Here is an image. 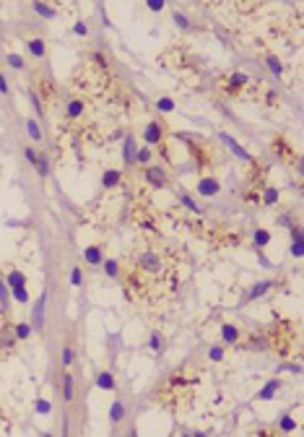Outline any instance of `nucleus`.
Here are the masks:
<instances>
[{"label": "nucleus", "mask_w": 304, "mask_h": 437, "mask_svg": "<svg viewBox=\"0 0 304 437\" xmlns=\"http://www.w3.org/2000/svg\"><path fill=\"white\" fill-rule=\"evenodd\" d=\"M135 266H138L141 273H149V276H159L164 271V260H161V252H153V250H143L138 258H135Z\"/></svg>", "instance_id": "nucleus-1"}, {"label": "nucleus", "mask_w": 304, "mask_h": 437, "mask_svg": "<svg viewBox=\"0 0 304 437\" xmlns=\"http://www.w3.org/2000/svg\"><path fill=\"white\" fill-rule=\"evenodd\" d=\"M141 138H143V143L149 146V148H151V146H161L164 138H166V122H164V120H151V122L143 128Z\"/></svg>", "instance_id": "nucleus-2"}, {"label": "nucleus", "mask_w": 304, "mask_h": 437, "mask_svg": "<svg viewBox=\"0 0 304 437\" xmlns=\"http://www.w3.org/2000/svg\"><path fill=\"white\" fill-rule=\"evenodd\" d=\"M143 177L146 182L153 188V190H161L169 185V175H166V169L161 164H149V167H143Z\"/></svg>", "instance_id": "nucleus-3"}, {"label": "nucleus", "mask_w": 304, "mask_h": 437, "mask_svg": "<svg viewBox=\"0 0 304 437\" xmlns=\"http://www.w3.org/2000/svg\"><path fill=\"white\" fill-rule=\"evenodd\" d=\"M219 138H221V143H224V146H229V151H231L236 159H242V162H250V164L255 162L252 154L247 151V148H244L239 141H236V138H234L231 133H224V130H221V133H219Z\"/></svg>", "instance_id": "nucleus-4"}, {"label": "nucleus", "mask_w": 304, "mask_h": 437, "mask_svg": "<svg viewBox=\"0 0 304 437\" xmlns=\"http://www.w3.org/2000/svg\"><path fill=\"white\" fill-rule=\"evenodd\" d=\"M270 289H273V279H265V281H257V284H252L250 289L244 292V297H242V305H250V302H255V300H260L263 294H268Z\"/></svg>", "instance_id": "nucleus-5"}, {"label": "nucleus", "mask_w": 304, "mask_h": 437, "mask_svg": "<svg viewBox=\"0 0 304 437\" xmlns=\"http://www.w3.org/2000/svg\"><path fill=\"white\" fill-rule=\"evenodd\" d=\"M247 84H250V76L242 73V71H234V73H229L227 84H224V91H227V94H239V91H244Z\"/></svg>", "instance_id": "nucleus-6"}, {"label": "nucleus", "mask_w": 304, "mask_h": 437, "mask_svg": "<svg viewBox=\"0 0 304 437\" xmlns=\"http://www.w3.org/2000/svg\"><path fill=\"white\" fill-rule=\"evenodd\" d=\"M195 190H198V195H203V198H213V195H219L221 182H219V177H200Z\"/></svg>", "instance_id": "nucleus-7"}, {"label": "nucleus", "mask_w": 304, "mask_h": 437, "mask_svg": "<svg viewBox=\"0 0 304 437\" xmlns=\"http://www.w3.org/2000/svg\"><path fill=\"white\" fill-rule=\"evenodd\" d=\"M135 151H138V141H135L133 133H128L125 135V143H122V159H125V167L135 164Z\"/></svg>", "instance_id": "nucleus-8"}, {"label": "nucleus", "mask_w": 304, "mask_h": 437, "mask_svg": "<svg viewBox=\"0 0 304 437\" xmlns=\"http://www.w3.org/2000/svg\"><path fill=\"white\" fill-rule=\"evenodd\" d=\"M16 343H18V341H16L13 326H10V323H3V326H0V349H3V351H10Z\"/></svg>", "instance_id": "nucleus-9"}, {"label": "nucleus", "mask_w": 304, "mask_h": 437, "mask_svg": "<svg viewBox=\"0 0 304 437\" xmlns=\"http://www.w3.org/2000/svg\"><path fill=\"white\" fill-rule=\"evenodd\" d=\"M122 182V169H104L101 172V188L104 190H115Z\"/></svg>", "instance_id": "nucleus-10"}, {"label": "nucleus", "mask_w": 304, "mask_h": 437, "mask_svg": "<svg viewBox=\"0 0 304 437\" xmlns=\"http://www.w3.org/2000/svg\"><path fill=\"white\" fill-rule=\"evenodd\" d=\"M26 50H29L31 57L42 60V57L47 55V42H44L42 37H31V39H26Z\"/></svg>", "instance_id": "nucleus-11"}, {"label": "nucleus", "mask_w": 304, "mask_h": 437, "mask_svg": "<svg viewBox=\"0 0 304 437\" xmlns=\"http://www.w3.org/2000/svg\"><path fill=\"white\" fill-rule=\"evenodd\" d=\"M83 260L88 263V266L99 268V263L104 260V250H101V245H88V247L83 250Z\"/></svg>", "instance_id": "nucleus-12"}, {"label": "nucleus", "mask_w": 304, "mask_h": 437, "mask_svg": "<svg viewBox=\"0 0 304 437\" xmlns=\"http://www.w3.org/2000/svg\"><path fill=\"white\" fill-rule=\"evenodd\" d=\"M221 338H224V346H231V343H239L242 333H239V328H236V326L224 323L221 326Z\"/></svg>", "instance_id": "nucleus-13"}, {"label": "nucleus", "mask_w": 304, "mask_h": 437, "mask_svg": "<svg viewBox=\"0 0 304 437\" xmlns=\"http://www.w3.org/2000/svg\"><path fill=\"white\" fill-rule=\"evenodd\" d=\"M44 307H47V294H39L37 305H34V310H31V320H34V326H37V328L44 326Z\"/></svg>", "instance_id": "nucleus-14"}, {"label": "nucleus", "mask_w": 304, "mask_h": 437, "mask_svg": "<svg viewBox=\"0 0 304 437\" xmlns=\"http://www.w3.org/2000/svg\"><path fill=\"white\" fill-rule=\"evenodd\" d=\"M291 255H294V258H302V255H304L302 226H299V224H294V226H291Z\"/></svg>", "instance_id": "nucleus-15"}, {"label": "nucleus", "mask_w": 304, "mask_h": 437, "mask_svg": "<svg viewBox=\"0 0 304 437\" xmlns=\"http://www.w3.org/2000/svg\"><path fill=\"white\" fill-rule=\"evenodd\" d=\"M270 239H273V234H270L265 226H257V229H252V245H255V250H263V247H268V245H270Z\"/></svg>", "instance_id": "nucleus-16"}, {"label": "nucleus", "mask_w": 304, "mask_h": 437, "mask_svg": "<svg viewBox=\"0 0 304 437\" xmlns=\"http://www.w3.org/2000/svg\"><path fill=\"white\" fill-rule=\"evenodd\" d=\"M125 417H128V406L122 404L120 398L112 401V406H109V422L112 424H120V422H125Z\"/></svg>", "instance_id": "nucleus-17"}, {"label": "nucleus", "mask_w": 304, "mask_h": 437, "mask_svg": "<svg viewBox=\"0 0 304 437\" xmlns=\"http://www.w3.org/2000/svg\"><path fill=\"white\" fill-rule=\"evenodd\" d=\"M94 383H96V388H99V390H115V388H117V383H115V375H112L109 370H101V372H96Z\"/></svg>", "instance_id": "nucleus-18"}, {"label": "nucleus", "mask_w": 304, "mask_h": 437, "mask_svg": "<svg viewBox=\"0 0 304 437\" xmlns=\"http://www.w3.org/2000/svg\"><path fill=\"white\" fill-rule=\"evenodd\" d=\"M5 286L8 289H18V286H26V273L18 268H10L5 273Z\"/></svg>", "instance_id": "nucleus-19"}, {"label": "nucleus", "mask_w": 304, "mask_h": 437, "mask_svg": "<svg viewBox=\"0 0 304 437\" xmlns=\"http://www.w3.org/2000/svg\"><path fill=\"white\" fill-rule=\"evenodd\" d=\"M101 268H104L107 279H120V276H122V266H120L117 258H104V260H101Z\"/></svg>", "instance_id": "nucleus-20"}, {"label": "nucleus", "mask_w": 304, "mask_h": 437, "mask_svg": "<svg viewBox=\"0 0 304 437\" xmlns=\"http://www.w3.org/2000/svg\"><path fill=\"white\" fill-rule=\"evenodd\" d=\"M278 390H281V380H268L255 398H257V401H273V396L278 393Z\"/></svg>", "instance_id": "nucleus-21"}, {"label": "nucleus", "mask_w": 304, "mask_h": 437, "mask_svg": "<svg viewBox=\"0 0 304 437\" xmlns=\"http://www.w3.org/2000/svg\"><path fill=\"white\" fill-rule=\"evenodd\" d=\"M83 109H86V105H83V99H71L65 105V117L68 120H78L83 114Z\"/></svg>", "instance_id": "nucleus-22"}, {"label": "nucleus", "mask_w": 304, "mask_h": 437, "mask_svg": "<svg viewBox=\"0 0 304 437\" xmlns=\"http://www.w3.org/2000/svg\"><path fill=\"white\" fill-rule=\"evenodd\" d=\"M31 10H34L37 16L47 18V21L58 18V8H52V5H47V3H42V0H37V3H31Z\"/></svg>", "instance_id": "nucleus-23"}, {"label": "nucleus", "mask_w": 304, "mask_h": 437, "mask_svg": "<svg viewBox=\"0 0 304 437\" xmlns=\"http://www.w3.org/2000/svg\"><path fill=\"white\" fill-rule=\"evenodd\" d=\"M177 201L182 203V206H185V209H187L190 214H203V209H200V206L195 203V198H193V195H190V193H185L182 188L177 190Z\"/></svg>", "instance_id": "nucleus-24"}, {"label": "nucleus", "mask_w": 304, "mask_h": 437, "mask_svg": "<svg viewBox=\"0 0 304 437\" xmlns=\"http://www.w3.org/2000/svg\"><path fill=\"white\" fill-rule=\"evenodd\" d=\"M63 398L68 401V404L76 398V375H71V372L63 375Z\"/></svg>", "instance_id": "nucleus-25"}, {"label": "nucleus", "mask_w": 304, "mask_h": 437, "mask_svg": "<svg viewBox=\"0 0 304 437\" xmlns=\"http://www.w3.org/2000/svg\"><path fill=\"white\" fill-rule=\"evenodd\" d=\"M281 201V193H278V188H273V185H265L263 188V193H260V203L263 206H276Z\"/></svg>", "instance_id": "nucleus-26"}, {"label": "nucleus", "mask_w": 304, "mask_h": 437, "mask_svg": "<svg viewBox=\"0 0 304 437\" xmlns=\"http://www.w3.org/2000/svg\"><path fill=\"white\" fill-rule=\"evenodd\" d=\"M151 162H153V148L138 146V151H135V164H138V167H149Z\"/></svg>", "instance_id": "nucleus-27"}, {"label": "nucleus", "mask_w": 304, "mask_h": 437, "mask_svg": "<svg viewBox=\"0 0 304 437\" xmlns=\"http://www.w3.org/2000/svg\"><path fill=\"white\" fill-rule=\"evenodd\" d=\"M265 65H268V71L273 73L276 78L284 76V63H281V57H276L273 52H268V55H265Z\"/></svg>", "instance_id": "nucleus-28"}, {"label": "nucleus", "mask_w": 304, "mask_h": 437, "mask_svg": "<svg viewBox=\"0 0 304 437\" xmlns=\"http://www.w3.org/2000/svg\"><path fill=\"white\" fill-rule=\"evenodd\" d=\"M34 169L39 172V177H42V180H47V177H50V169H52V164H50L47 154H42V151H39V156H37V164H34Z\"/></svg>", "instance_id": "nucleus-29"}, {"label": "nucleus", "mask_w": 304, "mask_h": 437, "mask_svg": "<svg viewBox=\"0 0 304 437\" xmlns=\"http://www.w3.org/2000/svg\"><path fill=\"white\" fill-rule=\"evenodd\" d=\"M153 107L159 109V112H164V114H169V112L177 109V102H174L172 97H159V99L153 102Z\"/></svg>", "instance_id": "nucleus-30"}, {"label": "nucleus", "mask_w": 304, "mask_h": 437, "mask_svg": "<svg viewBox=\"0 0 304 437\" xmlns=\"http://www.w3.org/2000/svg\"><path fill=\"white\" fill-rule=\"evenodd\" d=\"M26 133H29L31 141H37V143L42 141V135H44V133H42V125H39L37 120H34V117H29V120H26Z\"/></svg>", "instance_id": "nucleus-31"}, {"label": "nucleus", "mask_w": 304, "mask_h": 437, "mask_svg": "<svg viewBox=\"0 0 304 437\" xmlns=\"http://www.w3.org/2000/svg\"><path fill=\"white\" fill-rule=\"evenodd\" d=\"M31 323H16L13 326V333H16V341H29L31 338Z\"/></svg>", "instance_id": "nucleus-32"}, {"label": "nucleus", "mask_w": 304, "mask_h": 437, "mask_svg": "<svg viewBox=\"0 0 304 437\" xmlns=\"http://www.w3.org/2000/svg\"><path fill=\"white\" fill-rule=\"evenodd\" d=\"M5 63H8L10 68H13V71H24V68H26L24 57H21L18 52H8V55H5Z\"/></svg>", "instance_id": "nucleus-33"}, {"label": "nucleus", "mask_w": 304, "mask_h": 437, "mask_svg": "<svg viewBox=\"0 0 304 437\" xmlns=\"http://www.w3.org/2000/svg\"><path fill=\"white\" fill-rule=\"evenodd\" d=\"M273 148H276V154L281 156V159H291V151H289V141H284V138H276L273 141Z\"/></svg>", "instance_id": "nucleus-34"}, {"label": "nucleus", "mask_w": 304, "mask_h": 437, "mask_svg": "<svg viewBox=\"0 0 304 437\" xmlns=\"http://www.w3.org/2000/svg\"><path fill=\"white\" fill-rule=\"evenodd\" d=\"M224 356H227V349H224V343H216V346L208 349V359L211 362H224Z\"/></svg>", "instance_id": "nucleus-35"}, {"label": "nucleus", "mask_w": 304, "mask_h": 437, "mask_svg": "<svg viewBox=\"0 0 304 437\" xmlns=\"http://www.w3.org/2000/svg\"><path fill=\"white\" fill-rule=\"evenodd\" d=\"M149 349L156 351V354L164 349V338H161V333H159V330H153V333H151V338H149Z\"/></svg>", "instance_id": "nucleus-36"}, {"label": "nucleus", "mask_w": 304, "mask_h": 437, "mask_svg": "<svg viewBox=\"0 0 304 437\" xmlns=\"http://www.w3.org/2000/svg\"><path fill=\"white\" fill-rule=\"evenodd\" d=\"M278 427L284 430V432H294V430H297V422L291 419V414H281V419H278Z\"/></svg>", "instance_id": "nucleus-37"}, {"label": "nucleus", "mask_w": 304, "mask_h": 437, "mask_svg": "<svg viewBox=\"0 0 304 437\" xmlns=\"http://www.w3.org/2000/svg\"><path fill=\"white\" fill-rule=\"evenodd\" d=\"M10 297L18 302V305H26L29 302V289L26 286H18V289H10Z\"/></svg>", "instance_id": "nucleus-38"}, {"label": "nucleus", "mask_w": 304, "mask_h": 437, "mask_svg": "<svg viewBox=\"0 0 304 437\" xmlns=\"http://www.w3.org/2000/svg\"><path fill=\"white\" fill-rule=\"evenodd\" d=\"M172 18H174V24H177L179 29H190V16H187V13H182V10H174Z\"/></svg>", "instance_id": "nucleus-39"}, {"label": "nucleus", "mask_w": 304, "mask_h": 437, "mask_svg": "<svg viewBox=\"0 0 304 437\" xmlns=\"http://www.w3.org/2000/svg\"><path fill=\"white\" fill-rule=\"evenodd\" d=\"M83 279H86V276H83V268H78V266L71 268V284H73V286H83Z\"/></svg>", "instance_id": "nucleus-40"}, {"label": "nucleus", "mask_w": 304, "mask_h": 437, "mask_svg": "<svg viewBox=\"0 0 304 437\" xmlns=\"http://www.w3.org/2000/svg\"><path fill=\"white\" fill-rule=\"evenodd\" d=\"M73 362H76V349H73V346H65V349H63V364L71 367Z\"/></svg>", "instance_id": "nucleus-41"}, {"label": "nucleus", "mask_w": 304, "mask_h": 437, "mask_svg": "<svg viewBox=\"0 0 304 437\" xmlns=\"http://www.w3.org/2000/svg\"><path fill=\"white\" fill-rule=\"evenodd\" d=\"M8 297H10V289L5 286V281L0 279V305H3V313H5V307H8Z\"/></svg>", "instance_id": "nucleus-42"}, {"label": "nucleus", "mask_w": 304, "mask_h": 437, "mask_svg": "<svg viewBox=\"0 0 304 437\" xmlns=\"http://www.w3.org/2000/svg\"><path fill=\"white\" fill-rule=\"evenodd\" d=\"M24 156H26V162L34 167V164H37V156H39V151H37L34 146H24Z\"/></svg>", "instance_id": "nucleus-43"}, {"label": "nucleus", "mask_w": 304, "mask_h": 437, "mask_svg": "<svg viewBox=\"0 0 304 437\" xmlns=\"http://www.w3.org/2000/svg\"><path fill=\"white\" fill-rule=\"evenodd\" d=\"M107 343H109V351L122 349V338L117 336V333H109V336H107Z\"/></svg>", "instance_id": "nucleus-44"}, {"label": "nucleus", "mask_w": 304, "mask_h": 437, "mask_svg": "<svg viewBox=\"0 0 304 437\" xmlns=\"http://www.w3.org/2000/svg\"><path fill=\"white\" fill-rule=\"evenodd\" d=\"M164 5H166L164 0H146V8H149L151 13H161V10H164Z\"/></svg>", "instance_id": "nucleus-45"}, {"label": "nucleus", "mask_w": 304, "mask_h": 437, "mask_svg": "<svg viewBox=\"0 0 304 437\" xmlns=\"http://www.w3.org/2000/svg\"><path fill=\"white\" fill-rule=\"evenodd\" d=\"M37 411H39V414H50V411H52L50 401H44V398H37Z\"/></svg>", "instance_id": "nucleus-46"}, {"label": "nucleus", "mask_w": 304, "mask_h": 437, "mask_svg": "<svg viewBox=\"0 0 304 437\" xmlns=\"http://www.w3.org/2000/svg\"><path fill=\"white\" fill-rule=\"evenodd\" d=\"M73 34H78V37H86V34H88V26L83 24V21H78V24H73Z\"/></svg>", "instance_id": "nucleus-47"}, {"label": "nucleus", "mask_w": 304, "mask_h": 437, "mask_svg": "<svg viewBox=\"0 0 304 437\" xmlns=\"http://www.w3.org/2000/svg\"><path fill=\"white\" fill-rule=\"evenodd\" d=\"M91 60H94L99 68H107V57L101 55V52H94V55H91Z\"/></svg>", "instance_id": "nucleus-48"}, {"label": "nucleus", "mask_w": 304, "mask_h": 437, "mask_svg": "<svg viewBox=\"0 0 304 437\" xmlns=\"http://www.w3.org/2000/svg\"><path fill=\"white\" fill-rule=\"evenodd\" d=\"M278 224H281V226H289V229L294 226V221H291V216H289V214H281V216H278Z\"/></svg>", "instance_id": "nucleus-49"}, {"label": "nucleus", "mask_w": 304, "mask_h": 437, "mask_svg": "<svg viewBox=\"0 0 304 437\" xmlns=\"http://www.w3.org/2000/svg\"><path fill=\"white\" fill-rule=\"evenodd\" d=\"M8 91H10V86H8V81H5L3 71H0V94H8Z\"/></svg>", "instance_id": "nucleus-50"}, {"label": "nucleus", "mask_w": 304, "mask_h": 437, "mask_svg": "<svg viewBox=\"0 0 304 437\" xmlns=\"http://www.w3.org/2000/svg\"><path fill=\"white\" fill-rule=\"evenodd\" d=\"M257 260H260V266H265V268H273V263H270V260L263 255V252H260V250H257Z\"/></svg>", "instance_id": "nucleus-51"}, {"label": "nucleus", "mask_w": 304, "mask_h": 437, "mask_svg": "<svg viewBox=\"0 0 304 437\" xmlns=\"http://www.w3.org/2000/svg\"><path fill=\"white\" fill-rule=\"evenodd\" d=\"M128 437H138V432H135V430H130V432H128Z\"/></svg>", "instance_id": "nucleus-52"}, {"label": "nucleus", "mask_w": 304, "mask_h": 437, "mask_svg": "<svg viewBox=\"0 0 304 437\" xmlns=\"http://www.w3.org/2000/svg\"><path fill=\"white\" fill-rule=\"evenodd\" d=\"M39 437H52V435H50V432H42V435H39Z\"/></svg>", "instance_id": "nucleus-53"}, {"label": "nucleus", "mask_w": 304, "mask_h": 437, "mask_svg": "<svg viewBox=\"0 0 304 437\" xmlns=\"http://www.w3.org/2000/svg\"><path fill=\"white\" fill-rule=\"evenodd\" d=\"M179 437H193V435H187V432H182V435H179Z\"/></svg>", "instance_id": "nucleus-54"}, {"label": "nucleus", "mask_w": 304, "mask_h": 437, "mask_svg": "<svg viewBox=\"0 0 304 437\" xmlns=\"http://www.w3.org/2000/svg\"><path fill=\"white\" fill-rule=\"evenodd\" d=\"M263 437H276V435H270V432H265V435H263Z\"/></svg>", "instance_id": "nucleus-55"}]
</instances>
